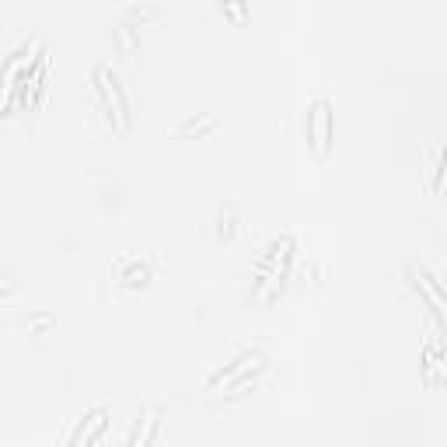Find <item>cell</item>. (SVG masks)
Returning <instances> with one entry per match:
<instances>
[{
  "label": "cell",
  "instance_id": "obj_1",
  "mask_svg": "<svg viewBox=\"0 0 447 447\" xmlns=\"http://www.w3.org/2000/svg\"><path fill=\"white\" fill-rule=\"evenodd\" d=\"M307 137L318 144V154H328V140H332V112L328 102H314V112L307 116Z\"/></svg>",
  "mask_w": 447,
  "mask_h": 447
}]
</instances>
